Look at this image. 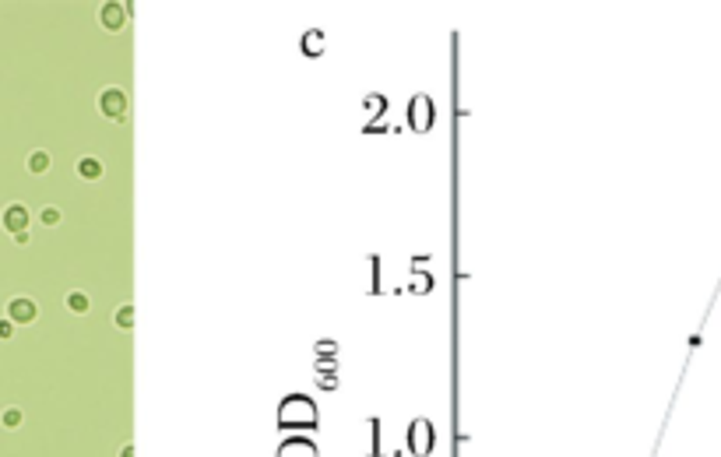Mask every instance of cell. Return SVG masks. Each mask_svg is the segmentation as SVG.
Returning <instances> with one entry per match:
<instances>
[{
	"label": "cell",
	"instance_id": "7c38bea8",
	"mask_svg": "<svg viewBox=\"0 0 721 457\" xmlns=\"http://www.w3.org/2000/svg\"><path fill=\"white\" fill-rule=\"evenodd\" d=\"M0 422H4L8 430H14V425H21V412H18V408H8L4 415H0Z\"/></svg>",
	"mask_w": 721,
	"mask_h": 457
},
{
	"label": "cell",
	"instance_id": "277c9868",
	"mask_svg": "<svg viewBox=\"0 0 721 457\" xmlns=\"http://www.w3.org/2000/svg\"><path fill=\"white\" fill-rule=\"evenodd\" d=\"M4 229H8L11 236H25V232H28V211H25V204H8V211H4Z\"/></svg>",
	"mask_w": 721,
	"mask_h": 457
},
{
	"label": "cell",
	"instance_id": "8992f818",
	"mask_svg": "<svg viewBox=\"0 0 721 457\" xmlns=\"http://www.w3.org/2000/svg\"><path fill=\"white\" fill-rule=\"evenodd\" d=\"M8 317H11V324H32L36 320V302L32 299H11Z\"/></svg>",
	"mask_w": 721,
	"mask_h": 457
},
{
	"label": "cell",
	"instance_id": "e0dca14e",
	"mask_svg": "<svg viewBox=\"0 0 721 457\" xmlns=\"http://www.w3.org/2000/svg\"><path fill=\"white\" fill-rule=\"evenodd\" d=\"M124 457H134V447H127V450H124Z\"/></svg>",
	"mask_w": 721,
	"mask_h": 457
},
{
	"label": "cell",
	"instance_id": "7a4b0ae2",
	"mask_svg": "<svg viewBox=\"0 0 721 457\" xmlns=\"http://www.w3.org/2000/svg\"><path fill=\"white\" fill-rule=\"evenodd\" d=\"M408 124H412V131H430L433 127V102H430V96H415L408 102Z\"/></svg>",
	"mask_w": 721,
	"mask_h": 457
},
{
	"label": "cell",
	"instance_id": "5bb4252c",
	"mask_svg": "<svg viewBox=\"0 0 721 457\" xmlns=\"http://www.w3.org/2000/svg\"><path fill=\"white\" fill-rule=\"evenodd\" d=\"M43 222H46V225H56V222H60V211H56V208H46V211H43Z\"/></svg>",
	"mask_w": 721,
	"mask_h": 457
},
{
	"label": "cell",
	"instance_id": "4fadbf2b",
	"mask_svg": "<svg viewBox=\"0 0 721 457\" xmlns=\"http://www.w3.org/2000/svg\"><path fill=\"white\" fill-rule=\"evenodd\" d=\"M78 169H81V176H85V179H96V176H99V162H92V159H85Z\"/></svg>",
	"mask_w": 721,
	"mask_h": 457
},
{
	"label": "cell",
	"instance_id": "5b68a950",
	"mask_svg": "<svg viewBox=\"0 0 721 457\" xmlns=\"http://www.w3.org/2000/svg\"><path fill=\"white\" fill-rule=\"evenodd\" d=\"M278 457H317V447L310 440H303V436H292V440H285L278 447Z\"/></svg>",
	"mask_w": 721,
	"mask_h": 457
},
{
	"label": "cell",
	"instance_id": "ba28073f",
	"mask_svg": "<svg viewBox=\"0 0 721 457\" xmlns=\"http://www.w3.org/2000/svg\"><path fill=\"white\" fill-rule=\"evenodd\" d=\"M120 21H124V8H120V4H109V8L102 11V25H113V28H116Z\"/></svg>",
	"mask_w": 721,
	"mask_h": 457
},
{
	"label": "cell",
	"instance_id": "2e32d148",
	"mask_svg": "<svg viewBox=\"0 0 721 457\" xmlns=\"http://www.w3.org/2000/svg\"><path fill=\"white\" fill-rule=\"evenodd\" d=\"M14 334V324L11 320H0V338H11Z\"/></svg>",
	"mask_w": 721,
	"mask_h": 457
},
{
	"label": "cell",
	"instance_id": "3957f363",
	"mask_svg": "<svg viewBox=\"0 0 721 457\" xmlns=\"http://www.w3.org/2000/svg\"><path fill=\"white\" fill-rule=\"evenodd\" d=\"M408 447L419 454V457H426L433 450V425L426 419H415L412 422V430H408Z\"/></svg>",
	"mask_w": 721,
	"mask_h": 457
},
{
	"label": "cell",
	"instance_id": "8fae6325",
	"mask_svg": "<svg viewBox=\"0 0 721 457\" xmlns=\"http://www.w3.org/2000/svg\"><path fill=\"white\" fill-rule=\"evenodd\" d=\"M67 306H71L74 313H85V310H88V299H85L81 292H74V296H67Z\"/></svg>",
	"mask_w": 721,
	"mask_h": 457
},
{
	"label": "cell",
	"instance_id": "9a60e30c",
	"mask_svg": "<svg viewBox=\"0 0 721 457\" xmlns=\"http://www.w3.org/2000/svg\"><path fill=\"white\" fill-rule=\"evenodd\" d=\"M131 324H134V310L124 306V310H120V327H131Z\"/></svg>",
	"mask_w": 721,
	"mask_h": 457
},
{
	"label": "cell",
	"instance_id": "6da1fadb",
	"mask_svg": "<svg viewBox=\"0 0 721 457\" xmlns=\"http://www.w3.org/2000/svg\"><path fill=\"white\" fill-rule=\"evenodd\" d=\"M278 425L282 430H296V425H307L313 430L317 425V408L310 398H285L282 408H278Z\"/></svg>",
	"mask_w": 721,
	"mask_h": 457
},
{
	"label": "cell",
	"instance_id": "9c48e42d",
	"mask_svg": "<svg viewBox=\"0 0 721 457\" xmlns=\"http://www.w3.org/2000/svg\"><path fill=\"white\" fill-rule=\"evenodd\" d=\"M28 169H32V172H46L49 169V155H46V151H36V155L28 159Z\"/></svg>",
	"mask_w": 721,
	"mask_h": 457
},
{
	"label": "cell",
	"instance_id": "30bf717a",
	"mask_svg": "<svg viewBox=\"0 0 721 457\" xmlns=\"http://www.w3.org/2000/svg\"><path fill=\"white\" fill-rule=\"evenodd\" d=\"M320 46H324V39H320V32H307V43H303V49L317 56V53H320Z\"/></svg>",
	"mask_w": 721,
	"mask_h": 457
},
{
	"label": "cell",
	"instance_id": "52a82bcc",
	"mask_svg": "<svg viewBox=\"0 0 721 457\" xmlns=\"http://www.w3.org/2000/svg\"><path fill=\"white\" fill-rule=\"evenodd\" d=\"M99 106H102V113H106V116H124L127 99H124V91H120V88H109V91H102Z\"/></svg>",
	"mask_w": 721,
	"mask_h": 457
}]
</instances>
